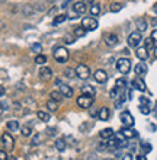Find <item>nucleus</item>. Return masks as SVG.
<instances>
[{
	"instance_id": "46",
	"label": "nucleus",
	"mask_w": 157,
	"mask_h": 160,
	"mask_svg": "<svg viewBox=\"0 0 157 160\" xmlns=\"http://www.w3.org/2000/svg\"><path fill=\"white\" fill-rule=\"evenodd\" d=\"M32 12H34V9L29 8V6H25V8H23V13H25V15H29V13H32Z\"/></svg>"
},
{
	"instance_id": "10",
	"label": "nucleus",
	"mask_w": 157,
	"mask_h": 160,
	"mask_svg": "<svg viewBox=\"0 0 157 160\" xmlns=\"http://www.w3.org/2000/svg\"><path fill=\"white\" fill-rule=\"evenodd\" d=\"M39 79L44 80V82H48V80L52 79V70L47 66H42L39 68Z\"/></svg>"
},
{
	"instance_id": "7",
	"label": "nucleus",
	"mask_w": 157,
	"mask_h": 160,
	"mask_svg": "<svg viewBox=\"0 0 157 160\" xmlns=\"http://www.w3.org/2000/svg\"><path fill=\"white\" fill-rule=\"evenodd\" d=\"M143 41V37H141V32L140 31H135V32H131L130 37H128V45L130 47H138L140 42Z\"/></svg>"
},
{
	"instance_id": "12",
	"label": "nucleus",
	"mask_w": 157,
	"mask_h": 160,
	"mask_svg": "<svg viewBox=\"0 0 157 160\" xmlns=\"http://www.w3.org/2000/svg\"><path fill=\"white\" fill-rule=\"evenodd\" d=\"M93 77H95V80H96L98 83H101V84H103V83L108 82V73H106L105 70H101V68L93 73Z\"/></svg>"
},
{
	"instance_id": "41",
	"label": "nucleus",
	"mask_w": 157,
	"mask_h": 160,
	"mask_svg": "<svg viewBox=\"0 0 157 160\" xmlns=\"http://www.w3.org/2000/svg\"><path fill=\"white\" fill-rule=\"evenodd\" d=\"M41 140H42V135H41V134L34 135V138H32V144H34V146H37V144H38Z\"/></svg>"
},
{
	"instance_id": "54",
	"label": "nucleus",
	"mask_w": 157,
	"mask_h": 160,
	"mask_svg": "<svg viewBox=\"0 0 157 160\" xmlns=\"http://www.w3.org/2000/svg\"><path fill=\"white\" fill-rule=\"evenodd\" d=\"M154 112H156V115H157V102H156V105H154Z\"/></svg>"
},
{
	"instance_id": "48",
	"label": "nucleus",
	"mask_w": 157,
	"mask_h": 160,
	"mask_svg": "<svg viewBox=\"0 0 157 160\" xmlns=\"http://www.w3.org/2000/svg\"><path fill=\"white\" fill-rule=\"evenodd\" d=\"M64 42H67V44H73L74 39H73L71 37H66V38H64Z\"/></svg>"
},
{
	"instance_id": "45",
	"label": "nucleus",
	"mask_w": 157,
	"mask_h": 160,
	"mask_svg": "<svg viewBox=\"0 0 157 160\" xmlns=\"http://www.w3.org/2000/svg\"><path fill=\"white\" fill-rule=\"evenodd\" d=\"M143 150H144L145 153H149V152H151V146H150L149 143H144L143 144Z\"/></svg>"
},
{
	"instance_id": "17",
	"label": "nucleus",
	"mask_w": 157,
	"mask_h": 160,
	"mask_svg": "<svg viewBox=\"0 0 157 160\" xmlns=\"http://www.w3.org/2000/svg\"><path fill=\"white\" fill-rule=\"evenodd\" d=\"M60 92L64 95V98H73V95H74V90L71 89V86H68L66 83L60 84Z\"/></svg>"
},
{
	"instance_id": "19",
	"label": "nucleus",
	"mask_w": 157,
	"mask_h": 160,
	"mask_svg": "<svg viewBox=\"0 0 157 160\" xmlns=\"http://www.w3.org/2000/svg\"><path fill=\"white\" fill-rule=\"evenodd\" d=\"M110 117V111L109 108H106V106H102L101 109H99V119L101 121H108Z\"/></svg>"
},
{
	"instance_id": "22",
	"label": "nucleus",
	"mask_w": 157,
	"mask_h": 160,
	"mask_svg": "<svg viewBox=\"0 0 157 160\" xmlns=\"http://www.w3.org/2000/svg\"><path fill=\"white\" fill-rule=\"evenodd\" d=\"M64 77H67V79H74L77 76V70L76 68H71V67H67L66 70L63 72Z\"/></svg>"
},
{
	"instance_id": "30",
	"label": "nucleus",
	"mask_w": 157,
	"mask_h": 160,
	"mask_svg": "<svg viewBox=\"0 0 157 160\" xmlns=\"http://www.w3.org/2000/svg\"><path fill=\"white\" fill-rule=\"evenodd\" d=\"M67 21V15H58V16L54 18V21H52V25H60V23H63V22Z\"/></svg>"
},
{
	"instance_id": "5",
	"label": "nucleus",
	"mask_w": 157,
	"mask_h": 160,
	"mask_svg": "<svg viewBox=\"0 0 157 160\" xmlns=\"http://www.w3.org/2000/svg\"><path fill=\"white\" fill-rule=\"evenodd\" d=\"M2 147L4 150H7V152L13 150V147H15V140H13V137L9 132H3L2 134Z\"/></svg>"
},
{
	"instance_id": "8",
	"label": "nucleus",
	"mask_w": 157,
	"mask_h": 160,
	"mask_svg": "<svg viewBox=\"0 0 157 160\" xmlns=\"http://www.w3.org/2000/svg\"><path fill=\"white\" fill-rule=\"evenodd\" d=\"M81 26L85 28L86 31H95L98 29V21L95 19V18H83V21H81Z\"/></svg>"
},
{
	"instance_id": "31",
	"label": "nucleus",
	"mask_w": 157,
	"mask_h": 160,
	"mask_svg": "<svg viewBox=\"0 0 157 160\" xmlns=\"http://www.w3.org/2000/svg\"><path fill=\"white\" fill-rule=\"evenodd\" d=\"M7 130L10 131H19V121H7Z\"/></svg>"
},
{
	"instance_id": "9",
	"label": "nucleus",
	"mask_w": 157,
	"mask_h": 160,
	"mask_svg": "<svg viewBox=\"0 0 157 160\" xmlns=\"http://www.w3.org/2000/svg\"><path fill=\"white\" fill-rule=\"evenodd\" d=\"M121 122L124 127H132L135 121H134V117L131 115V112L124 111V112H121Z\"/></svg>"
},
{
	"instance_id": "27",
	"label": "nucleus",
	"mask_w": 157,
	"mask_h": 160,
	"mask_svg": "<svg viewBox=\"0 0 157 160\" xmlns=\"http://www.w3.org/2000/svg\"><path fill=\"white\" fill-rule=\"evenodd\" d=\"M66 147H67V144H66V140L64 138H58L55 141V148H57L58 152H64Z\"/></svg>"
},
{
	"instance_id": "28",
	"label": "nucleus",
	"mask_w": 157,
	"mask_h": 160,
	"mask_svg": "<svg viewBox=\"0 0 157 160\" xmlns=\"http://www.w3.org/2000/svg\"><path fill=\"white\" fill-rule=\"evenodd\" d=\"M37 117H38L39 121H42V122H48V121H50V114H48V112H45V111H38V112H37Z\"/></svg>"
},
{
	"instance_id": "29",
	"label": "nucleus",
	"mask_w": 157,
	"mask_h": 160,
	"mask_svg": "<svg viewBox=\"0 0 157 160\" xmlns=\"http://www.w3.org/2000/svg\"><path fill=\"white\" fill-rule=\"evenodd\" d=\"M50 98L51 99H54L55 102H61L63 101V98H64V95L61 92H57V90H52L51 93H50Z\"/></svg>"
},
{
	"instance_id": "15",
	"label": "nucleus",
	"mask_w": 157,
	"mask_h": 160,
	"mask_svg": "<svg viewBox=\"0 0 157 160\" xmlns=\"http://www.w3.org/2000/svg\"><path fill=\"white\" fill-rule=\"evenodd\" d=\"M121 134L125 137V138H134V137H137V131L132 130V127H122L121 128V131H119Z\"/></svg>"
},
{
	"instance_id": "33",
	"label": "nucleus",
	"mask_w": 157,
	"mask_h": 160,
	"mask_svg": "<svg viewBox=\"0 0 157 160\" xmlns=\"http://www.w3.org/2000/svg\"><path fill=\"white\" fill-rule=\"evenodd\" d=\"M86 32H87V31H86L83 26H79V28H76V29H74V35H76L77 38H81Z\"/></svg>"
},
{
	"instance_id": "21",
	"label": "nucleus",
	"mask_w": 157,
	"mask_h": 160,
	"mask_svg": "<svg viewBox=\"0 0 157 160\" xmlns=\"http://www.w3.org/2000/svg\"><path fill=\"white\" fill-rule=\"evenodd\" d=\"M81 93L95 96V95H96V89H95L93 86H90V84H85V86H81Z\"/></svg>"
},
{
	"instance_id": "40",
	"label": "nucleus",
	"mask_w": 157,
	"mask_h": 160,
	"mask_svg": "<svg viewBox=\"0 0 157 160\" xmlns=\"http://www.w3.org/2000/svg\"><path fill=\"white\" fill-rule=\"evenodd\" d=\"M125 84H127L125 79H118L116 80V83H115V86H118L119 89H122V88H125Z\"/></svg>"
},
{
	"instance_id": "50",
	"label": "nucleus",
	"mask_w": 157,
	"mask_h": 160,
	"mask_svg": "<svg viewBox=\"0 0 157 160\" xmlns=\"http://www.w3.org/2000/svg\"><path fill=\"white\" fill-rule=\"evenodd\" d=\"M135 159H138V160H147V157H145L144 154H140V156H135Z\"/></svg>"
},
{
	"instance_id": "18",
	"label": "nucleus",
	"mask_w": 157,
	"mask_h": 160,
	"mask_svg": "<svg viewBox=\"0 0 157 160\" xmlns=\"http://www.w3.org/2000/svg\"><path fill=\"white\" fill-rule=\"evenodd\" d=\"M86 6L87 4L85 2H76V3L73 4V9H74V12L77 15H83V13H86Z\"/></svg>"
},
{
	"instance_id": "52",
	"label": "nucleus",
	"mask_w": 157,
	"mask_h": 160,
	"mask_svg": "<svg viewBox=\"0 0 157 160\" xmlns=\"http://www.w3.org/2000/svg\"><path fill=\"white\" fill-rule=\"evenodd\" d=\"M86 4H93V0H83Z\"/></svg>"
},
{
	"instance_id": "25",
	"label": "nucleus",
	"mask_w": 157,
	"mask_h": 160,
	"mask_svg": "<svg viewBox=\"0 0 157 160\" xmlns=\"http://www.w3.org/2000/svg\"><path fill=\"white\" fill-rule=\"evenodd\" d=\"M47 109L50 111V112H57V111H58V102H55L54 99L48 101L47 102Z\"/></svg>"
},
{
	"instance_id": "20",
	"label": "nucleus",
	"mask_w": 157,
	"mask_h": 160,
	"mask_svg": "<svg viewBox=\"0 0 157 160\" xmlns=\"http://www.w3.org/2000/svg\"><path fill=\"white\" fill-rule=\"evenodd\" d=\"M99 134H101V138L109 140L110 137H114V135H115V132H114V130H112V128H109V127H108V128H103Z\"/></svg>"
},
{
	"instance_id": "49",
	"label": "nucleus",
	"mask_w": 157,
	"mask_h": 160,
	"mask_svg": "<svg viewBox=\"0 0 157 160\" xmlns=\"http://www.w3.org/2000/svg\"><path fill=\"white\" fill-rule=\"evenodd\" d=\"M151 38L154 39V42H157V29H154L153 32H151Z\"/></svg>"
},
{
	"instance_id": "3",
	"label": "nucleus",
	"mask_w": 157,
	"mask_h": 160,
	"mask_svg": "<svg viewBox=\"0 0 157 160\" xmlns=\"http://www.w3.org/2000/svg\"><path fill=\"white\" fill-rule=\"evenodd\" d=\"M116 70L121 74H124V76L128 74L130 70H131V61H130V58H119L116 61Z\"/></svg>"
},
{
	"instance_id": "6",
	"label": "nucleus",
	"mask_w": 157,
	"mask_h": 160,
	"mask_svg": "<svg viewBox=\"0 0 157 160\" xmlns=\"http://www.w3.org/2000/svg\"><path fill=\"white\" fill-rule=\"evenodd\" d=\"M77 77L81 80H87L90 77V67L85 63H80L77 66Z\"/></svg>"
},
{
	"instance_id": "43",
	"label": "nucleus",
	"mask_w": 157,
	"mask_h": 160,
	"mask_svg": "<svg viewBox=\"0 0 157 160\" xmlns=\"http://www.w3.org/2000/svg\"><path fill=\"white\" fill-rule=\"evenodd\" d=\"M106 148H109V147H108V143H105V141L98 146V150H101V152H103V150H106Z\"/></svg>"
},
{
	"instance_id": "14",
	"label": "nucleus",
	"mask_w": 157,
	"mask_h": 160,
	"mask_svg": "<svg viewBox=\"0 0 157 160\" xmlns=\"http://www.w3.org/2000/svg\"><path fill=\"white\" fill-rule=\"evenodd\" d=\"M103 41H105V44L108 47H115L116 44H118V35L116 34H106L105 38H103Z\"/></svg>"
},
{
	"instance_id": "23",
	"label": "nucleus",
	"mask_w": 157,
	"mask_h": 160,
	"mask_svg": "<svg viewBox=\"0 0 157 160\" xmlns=\"http://www.w3.org/2000/svg\"><path fill=\"white\" fill-rule=\"evenodd\" d=\"M124 9V3H121V2H115V3H112L109 6V10L112 13H118V12H121Z\"/></svg>"
},
{
	"instance_id": "53",
	"label": "nucleus",
	"mask_w": 157,
	"mask_h": 160,
	"mask_svg": "<svg viewBox=\"0 0 157 160\" xmlns=\"http://www.w3.org/2000/svg\"><path fill=\"white\" fill-rule=\"evenodd\" d=\"M154 57H156V58H157V47H156V48H154Z\"/></svg>"
},
{
	"instance_id": "38",
	"label": "nucleus",
	"mask_w": 157,
	"mask_h": 160,
	"mask_svg": "<svg viewBox=\"0 0 157 160\" xmlns=\"http://www.w3.org/2000/svg\"><path fill=\"white\" fill-rule=\"evenodd\" d=\"M140 111H141V114H144V115H149L151 111H150V106L149 105H144V103H141L140 105Z\"/></svg>"
},
{
	"instance_id": "55",
	"label": "nucleus",
	"mask_w": 157,
	"mask_h": 160,
	"mask_svg": "<svg viewBox=\"0 0 157 160\" xmlns=\"http://www.w3.org/2000/svg\"><path fill=\"white\" fill-rule=\"evenodd\" d=\"M153 10H154V12H156V13H157V4H154V8H153Z\"/></svg>"
},
{
	"instance_id": "34",
	"label": "nucleus",
	"mask_w": 157,
	"mask_h": 160,
	"mask_svg": "<svg viewBox=\"0 0 157 160\" xmlns=\"http://www.w3.org/2000/svg\"><path fill=\"white\" fill-rule=\"evenodd\" d=\"M21 132L23 137H29V135H32V128H29V127H22Z\"/></svg>"
},
{
	"instance_id": "39",
	"label": "nucleus",
	"mask_w": 157,
	"mask_h": 160,
	"mask_svg": "<svg viewBox=\"0 0 157 160\" xmlns=\"http://www.w3.org/2000/svg\"><path fill=\"white\" fill-rule=\"evenodd\" d=\"M31 50L39 54V52L42 51V45H41V44H38V42H35V44H32V45H31Z\"/></svg>"
},
{
	"instance_id": "16",
	"label": "nucleus",
	"mask_w": 157,
	"mask_h": 160,
	"mask_svg": "<svg viewBox=\"0 0 157 160\" xmlns=\"http://www.w3.org/2000/svg\"><path fill=\"white\" fill-rule=\"evenodd\" d=\"M132 88L137 89V90H140V92H144L145 89H147L145 88V83H144V80H143V77H138V76L132 80Z\"/></svg>"
},
{
	"instance_id": "4",
	"label": "nucleus",
	"mask_w": 157,
	"mask_h": 160,
	"mask_svg": "<svg viewBox=\"0 0 157 160\" xmlns=\"http://www.w3.org/2000/svg\"><path fill=\"white\" fill-rule=\"evenodd\" d=\"M93 96H90V95H80V96L77 98V106H80L83 109H89L90 106L93 105Z\"/></svg>"
},
{
	"instance_id": "37",
	"label": "nucleus",
	"mask_w": 157,
	"mask_h": 160,
	"mask_svg": "<svg viewBox=\"0 0 157 160\" xmlns=\"http://www.w3.org/2000/svg\"><path fill=\"white\" fill-rule=\"evenodd\" d=\"M145 47H147V50H153L154 48V39L151 38V37H150V38H147L145 39Z\"/></svg>"
},
{
	"instance_id": "1",
	"label": "nucleus",
	"mask_w": 157,
	"mask_h": 160,
	"mask_svg": "<svg viewBox=\"0 0 157 160\" xmlns=\"http://www.w3.org/2000/svg\"><path fill=\"white\" fill-rule=\"evenodd\" d=\"M127 140L121 132H119V135H114V137H110L109 141H108V147L112 148V150H115V148H124V147H128V143Z\"/></svg>"
},
{
	"instance_id": "11",
	"label": "nucleus",
	"mask_w": 157,
	"mask_h": 160,
	"mask_svg": "<svg viewBox=\"0 0 157 160\" xmlns=\"http://www.w3.org/2000/svg\"><path fill=\"white\" fill-rule=\"evenodd\" d=\"M135 55L138 57V60H141V61H145V60L150 57V51L147 50V47H137L135 50Z\"/></svg>"
},
{
	"instance_id": "42",
	"label": "nucleus",
	"mask_w": 157,
	"mask_h": 160,
	"mask_svg": "<svg viewBox=\"0 0 157 160\" xmlns=\"http://www.w3.org/2000/svg\"><path fill=\"white\" fill-rule=\"evenodd\" d=\"M122 159H125V160H134L135 157L132 156L131 153H124V154H122Z\"/></svg>"
},
{
	"instance_id": "24",
	"label": "nucleus",
	"mask_w": 157,
	"mask_h": 160,
	"mask_svg": "<svg viewBox=\"0 0 157 160\" xmlns=\"http://www.w3.org/2000/svg\"><path fill=\"white\" fill-rule=\"evenodd\" d=\"M101 12H102L101 4L93 3L92 6H90V15H92V16H99V15H101Z\"/></svg>"
},
{
	"instance_id": "47",
	"label": "nucleus",
	"mask_w": 157,
	"mask_h": 160,
	"mask_svg": "<svg viewBox=\"0 0 157 160\" xmlns=\"http://www.w3.org/2000/svg\"><path fill=\"white\" fill-rule=\"evenodd\" d=\"M6 157H7V154H6V150H4V148H2V152H0V159H2V160H6Z\"/></svg>"
},
{
	"instance_id": "32",
	"label": "nucleus",
	"mask_w": 157,
	"mask_h": 160,
	"mask_svg": "<svg viewBox=\"0 0 157 160\" xmlns=\"http://www.w3.org/2000/svg\"><path fill=\"white\" fill-rule=\"evenodd\" d=\"M35 63L38 64V66H44V64L47 63V57H45L44 54H41V52H39V54L37 55V57H35Z\"/></svg>"
},
{
	"instance_id": "35",
	"label": "nucleus",
	"mask_w": 157,
	"mask_h": 160,
	"mask_svg": "<svg viewBox=\"0 0 157 160\" xmlns=\"http://www.w3.org/2000/svg\"><path fill=\"white\" fill-rule=\"evenodd\" d=\"M99 109H101V108H92V106H90L89 108L90 117H92V118H99Z\"/></svg>"
},
{
	"instance_id": "44",
	"label": "nucleus",
	"mask_w": 157,
	"mask_h": 160,
	"mask_svg": "<svg viewBox=\"0 0 157 160\" xmlns=\"http://www.w3.org/2000/svg\"><path fill=\"white\" fill-rule=\"evenodd\" d=\"M140 102L141 103H144V105H150V99L145 96H140Z\"/></svg>"
},
{
	"instance_id": "51",
	"label": "nucleus",
	"mask_w": 157,
	"mask_h": 160,
	"mask_svg": "<svg viewBox=\"0 0 157 160\" xmlns=\"http://www.w3.org/2000/svg\"><path fill=\"white\" fill-rule=\"evenodd\" d=\"M0 93H2V98H4V93H6V90H4V86H2V89H0Z\"/></svg>"
},
{
	"instance_id": "36",
	"label": "nucleus",
	"mask_w": 157,
	"mask_h": 160,
	"mask_svg": "<svg viewBox=\"0 0 157 160\" xmlns=\"http://www.w3.org/2000/svg\"><path fill=\"white\" fill-rule=\"evenodd\" d=\"M118 93H119V88L118 86H115L112 90H110V93H109V96H110V99H118Z\"/></svg>"
},
{
	"instance_id": "13",
	"label": "nucleus",
	"mask_w": 157,
	"mask_h": 160,
	"mask_svg": "<svg viewBox=\"0 0 157 160\" xmlns=\"http://www.w3.org/2000/svg\"><path fill=\"white\" fill-rule=\"evenodd\" d=\"M134 72H135V74L138 77H144L145 74L149 73V67H147L145 63H138L135 66V68H134Z\"/></svg>"
},
{
	"instance_id": "2",
	"label": "nucleus",
	"mask_w": 157,
	"mask_h": 160,
	"mask_svg": "<svg viewBox=\"0 0 157 160\" xmlns=\"http://www.w3.org/2000/svg\"><path fill=\"white\" fill-rule=\"evenodd\" d=\"M52 55H54V60L60 64L67 63L68 57H70V52L66 47H57L54 51H52Z\"/></svg>"
},
{
	"instance_id": "26",
	"label": "nucleus",
	"mask_w": 157,
	"mask_h": 160,
	"mask_svg": "<svg viewBox=\"0 0 157 160\" xmlns=\"http://www.w3.org/2000/svg\"><path fill=\"white\" fill-rule=\"evenodd\" d=\"M135 25H137V28H138L140 32H144V31H147V28H149L147 21H144V19H138V21L135 22Z\"/></svg>"
}]
</instances>
